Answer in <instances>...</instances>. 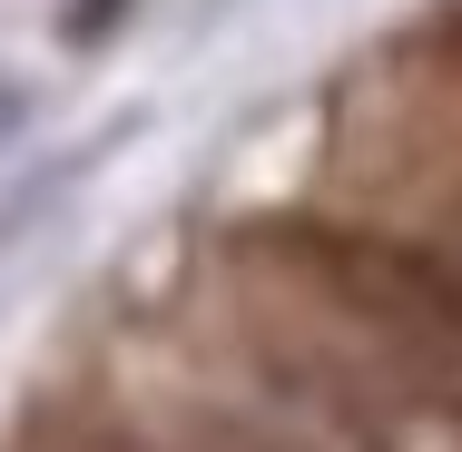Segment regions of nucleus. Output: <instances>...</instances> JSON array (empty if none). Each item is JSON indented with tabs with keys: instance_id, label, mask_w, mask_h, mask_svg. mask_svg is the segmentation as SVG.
Returning <instances> with one entry per match:
<instances>
[{
	"instance_id": "f257e3e1",
	"label": "nucleus",
	"mask_w": 462,
	"mask_h": 452,
	"mask_svg": "<svg viewBox=\"0 0 462 452\" xmlns=\"http://www.w3.org/2000/svg\"><path fill=\"white\" fill-rule=\"evenodd\" d=\"M108 138H128V118H118ZM108 138H89V148H69V158H40L30 178L10 187V197H0V256H10V246H20L30 226H40V207H60V197H69V187H79V178L98 168V158H108Z\"/></svg>"
},
{
	"instance_id": "f03ea898",
	"label": "nucleus",
	"mask_w": 462,
	"mask_h": 452,
	"mask_svg": "<svg viewBox=\"0 0 462 452\" xmlns=\"http://www.w3.org/2000/svg\"><path fill=\"white\" fill-rule=\"evenodd\" d=\"M128 20H138V0H60V40L69 50H108Z\"/></svg>"
},
{
	"instance_id": "7ed1b4c3",
	"label": "nucleus",
	"mask_w": 462,
	"mask_h": 452,
	"mask_svg": "<svg viewBox=\"0 0 462 452\" xmlns=\"http://www.w3.org/2000/svg\"><path fill=\"white\" fill-rule=\"evenodd\" d=\"M30 118H40V98L20 89V79H0V148H10V138H20Z\"/></svg>"
}]
</instances>
